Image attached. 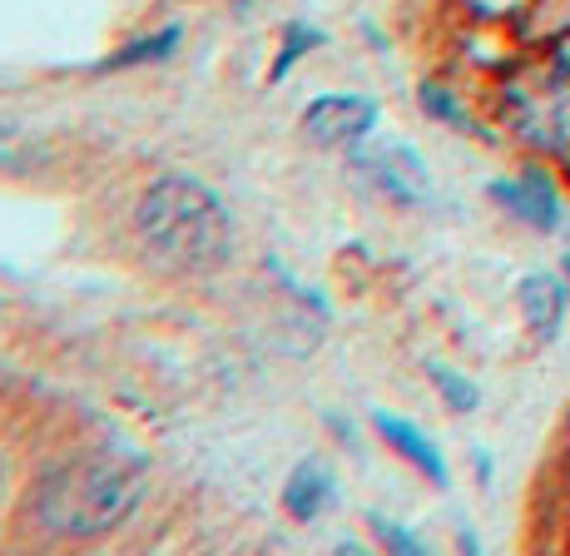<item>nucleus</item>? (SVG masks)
Returning <instances> with one entry per match:
<instances>
[{
	"instance_id": "obj_1",
	"label": "nucleus",
	"mask_w": 570,
	"mask_h": 556,
	"mask_svg": "<svg viewBox=\"0 0 570 556\" xmlns=\"http://www.w3.org/2000/svg\"><path fill=\"white\" fill-rule=\"evenodd\" d=\"M149 492V462L129 452H85L50 467L26 497V511L46 537L90 542L125 527Z\"/></svg>"
},
{
	"instance_id": "obj_10",
	"label": "nucleus",
	"mask_w": 570,
	"mask_h": 556,
	"mask_svg": "<svg viewBox=\"0 0 570 556\" xmlns=\"http://www.w3.org/2000/svg\"><path fill=\"white\" fill-rule=\"evenodd\" d=\"M313 46H317V30L288 26V40H283V50H278V60H273V75H268V80H283V75L293 70V60H298L303 50H313Z\"/></svg>"
},
{
	"instance_id": "obj_12",
	"label": "nucleus",
	"mask_w": 570,
	"mask_h": 556,
	"mask_svg": "<svg viewBox=\"0 0 570 556\" xmlns=\"http://www.w3.org/2000/svg\"><path fill=\"white\" fill-rule=\"evenodd\" d=\"M432 378H436V383H442V392H446V402H452V408H456V412L476 408V388H471V383H466V378H456V373H452V368H436V363H432Z\"/></svg>"
},
{
	"instance_id": "obj_6",
	"label": "nucleus",
	"mask_w": 570,
	"mask_h": 556,
	"mask_svg": "<svg viewBox=\"0 0 570 556\" xmlns=\"http://www.w3.org/2000/svg\"><path fill=\"white\" fill-rule=\"evenodd\" d=\"M517 303L531 323L535 338H556L561 333V319H566V283L556 274H525L517 283Z\"/></svg>"
},
{
	"instance_id": "obj_3",
	"label": "nucleus",
	"mask_w": 570,
	"mask_h": 556,
	"mask_svg": "<svg viewBox=\"0 0 570 556\" xmlns=\"http://www.w3.org/2000/svg\"><path fill=\"white\" fill-rule=\"evenodd\" d=\"M507 125L535 149H570V65H531L511 75Z\"/></svg>"
},
{
	"instance_id": "obj_4",
	"label": "nucleus",
	"mask_w": 570,
	"mask_h": 556,
	"mask_svg": "<svg viewBox=\"0 0 570 556\" xmlns=\"http://www.w3.org/2000/svg\"><path fill=\"white\" fill-rule=\"evenodd\" d=\"M377 125V105L363 95H317L303 110V135L323 149H347Z\"/></svg>"
},
{
	"instance_id": "obj_7",
	"label": "nucleus",
	"mask_w": 570,
	"mask_h": 556,
	"mask_svg": "<svg viewBox=\"0 0 570 556\" xmlns=\"http://www.w3.org/2000/svg\"><path fill=\"white\" fill-rule=\"evenodd\" d=\"M363 169L387 194H397V199H407V204H416L426 194V169L416 165L412 149H372V155H363Z\"/></svg>"
},
{
	"instance_id": "obj_5",
	"label": "nucleus",
	"mask_w": 570,
	"mask_h": 556,
	"mask_svg": "<svg viewBox=\"0 0 570 556\" xmlns=\"http://www.w3.org/2000/svg\"><path fill=\"white\" fill-rule=\"evenodd\" d=\"M491 194H497L501 209H511L531 228H556V220H561V204H556V189L546 184V174H521L511 184H497Z\"/></svg>"
},
{
	"instance_id": "obj_11",
	"label": "nucleus",
	"mask_w": 570,
	"mask_h": 556,
	"mask_svg": "<svg viewBox=\"0 0 570 556\" xmlns=\"http://www.w3.org/2000/svg\"><path fill=\"white\" fill-rule=\"evenodd\" d=\"M174 40H179V30H159L155 40H135L129 50H119L109 65L119 70V65H135V60H159V56H169V50H174Z\"/></svg>"
},
{
	"instance_id": "obj_2",
	"label": "nucleus",
	"mask_w": 570,
	"mask_h": 556,
	"mask_svg": "<svg viewBox=\"0 0 570 556\" xmlns=\"http://www.w3.org/2000/svg\"><path fill=\"white\" fill-rule=\"evenodd\" d=\"M135 228L149 254L174 274H208L234 248V224L218 194L184 174H164L149 184L135 209Z\"/></svg>"
},
{
	"instance_id": "obj_8",
	"label": "nucleus",
	"mask_w": 570,
	"mask_h": 556,
	"mask_svg": "<svg viewBox=\"0 0 570 556\" xmlns=\"http://www.w3.org/2000/svg\"><path fill=\"white\" fill-rule=\"evenodd\" d=\"M377 432H382V442L387 447H397L402 457H407L412 467H422V477H432L436 487L446 482V462H442V452H436L432 442H426V432H416L407 418H392V412H377Z\"/></svg>"
},
{
	"instance_id": "obj_14",
	"label": "nucleus",
	"mask_w": 570,
	"mask_h": 556,
	"mask_svg": "<svg viewBox=\"0 0 570 556\" xmlns=\"http://www.w3.org/2000/svg\"><path fill=\"white\" fill-rule=\"evenodd\" d=\"M566 279H570V259H566Z\"/></svg>"
},
{
	"instance_id": "obj_9",
	"label": "nucleus",
	"mask_w": 570,
	"mask_h": 556,
	"mask_svg": "<svg viewBox=\"0 0 570 556\" xmlns=\"http://www.w3.org/2000/svg\"><path fill=\"white\" fill-rule=\"evenodd\" d=\"M327 497H333V477H327L317 462H303L298 472L288 477V487H283V507H288L298 521H313Z\"/></svg>"
},
{
	"instance_id": "obj_13",
	"label": "nucleus",
	"mask_w": 570,
	"mask_h": 556,
	"mask_svg": "<svg viewBox=\"0 0 570 556\" xmlns=\"http://www.w3.org/2000/svg\"><path fill=\"white\" fill-rule=\"evenodd\" d=\"M372 531H377V537H382V542H392V547H397V552H422V547H416V542L407 537V531L387 527V521H372Z\"/></svg>"
}]
</instances>
